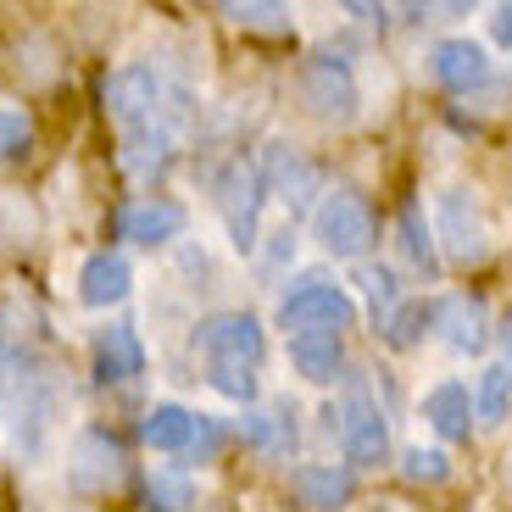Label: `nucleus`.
<instances>
[{"label":"nucleus","mask_w":512,"mask_h":512,"mask_svg":"<svg viewBox=\"0 0 512 512\" xmlns=\"http://www.w3.org/2000/svg\"><path fill=\"white\" fill-rule=\"evenodd\" d=\"M195 346L206 351L212 362H240V368H256L262 362V323L251 312H218V318H206L195 329Z\"/></svg>","instance_id":"6e6552de"},{"label":"nucleus","mask_w":512,"mask_h":512,"mask_svg":"<svg viewBox=\"0 0 512 512\" xmlns=\"http://www.w3.org/2000/svg\"><path fill=\"white\" fill-rule=\"evenodd\" d=\"M145 440H151L156 451H190L195 446V412L173 407V401L151 407V418H145Z\"/></svg>","instance_id":"412c9836"},{"label":"nucleus","mask_w":512,"mask_h":512,"mask_svg":"<svg viewBox=\"0 0 512 512\" xmlns=\"http://www.w3.org/2000/svg\"><path fill=\"white\" fill-rule=\"evenodd\" d=\"M357 290L368 295V307H373V323H390L396 318V307H401V284H396V273L390 268H379V262H362L357 268Z\"/></svg>","instance_id":"4be33fe9"},{"label":"nucleus","mask_w":512,"mask_h":512,"mask_svg":"<svg viewBox=\"0 0 512 512\" xmlns=\"http://www.w3.org/2000/svg\"><path fill=\"white\" fill-rule=\"evenodd\" d=\"M39 234V212L17 190H0V245H28Z\"/></svg>","instance_id":"a878e982"},{"label":"nucleus","mask_w":512,"mask_h":512,"mask_svg":"<svg viewBox=\"0 0 512 512\" xmlns=\"http://www.w3.org/2000/svg\"><path fill=\"white\" fill-rule=\"evenodd\" d=\"M312 234H318V245L329 256L357 262V256H368L373 240H379V218H373V206L362 201L357 190H334V195H323V201H318Z\"/></svg>","instance_id":"f03ea898"},{"label":"nucleus","mask_w":512,"mask_h":512,"mask_svg":"<svg viewBox=\"0 0 512 512\" xmlns=\"http://www.w3.org/2000/svg\"><path fill=\"white\" fill-rule=\"evenodd\" d=\"M6 373H12V362H6V346H0V390H6Z\"/></svg>","instance_id":"c9c22d12"},{"label":"nucleus","mask_w":512,"mask_h":512,"mask_svg":"<svg viewBox=\"0 0 512 512\" xmlns=\"http://www.w3.org/2000/svg\"><path fill=\"white\" fill-rule=\"evenodd\" d=\"M501 479H507V490H512V446H507V457H501Z\"/></svg>","instance_id":"f704fd0d"},{"label":"nucleus","mask_w":512,"mask_h":512,"mask_svg":"<svg viewBox=\"0 0 512 512\" xmlns=\"http://www.w3.org/2000/svg\"><path fill=\"white\" fill-rule=\"evenodd\" d=\"M423 323H435V312L423 307V301H401L396 318L384 323V340H390V346H412V340L423 334Z\"/></svg>","instance_id":"c756f323"},{"label":"nucleus","mask_w":512,"mask_h":512,"mask_svg":"<svg viewBox=\"0 0 512 512\" xmlns=\"http://www.w3.org/2000/svg\"><path fill=\"white\" fill-rule=\"evenodd\" d=\"M184 223H190V212H184L179 201H167V195H156V201H140V206H128L123 218H117V234L134 245H167V240H179Z\"/></svg>","instance_id":"ddd939ff"},{"label":"nucleus","mask_w":512,"mask_h":512,"mask_svg":"<svg viewBox=\"0 0 512 512\" xmlns=\"http://www.w3.org/2000/svg\"><path fill=\"white\" fill-rule=\"evenodd\" d=\"M507 407H512V368L507 362H496V368H485V379H479V423H507Z\"/></svg>","instance_id":"393cba45"},{"label":"nucleus","mask_w":512,"mask_h":512,"mask_svg":"<svg viewBox=\"0 0 512 512\" xmlns=\"http://www.w3.org/2000/svg\"><path fill=\"white\" fill-rule=\"evenodd\" d=\"M195 457H201V462H212V457H218V451H223V429H218V423H212V418H195Z\"/></svg>","instance_id":"2f4dec72"},{"label":"nucleus","mask_w":512,"mask_h":512,"mask_svg":"<svg viewBox=\"0 0 512 512\" xmlns=\"http://www.w3.org/2000/svg\"><path fill=\"white\" fill-rule=\"evenodd\" d=\"M501 351H507V368H512V318L501 323Z\"/></svg>","instance_id":"72a5a7b5"},{"label":"nucleus","mask_w":512,"mask_h":512,"mask_svg":"<svg viewBox=\"0 0 512 512\" xmlns=\"http://www.w3.org/2000/svg\"><path fill=\"white\" fill-rule=\"evenodd\" d=\"M329 418H340V446H346L351 468H379L390 457V423H384L379 401H373V390L362 379L346 384V401Z\"/></svg>","instance_id":"7ed1b4c3"},{"label":"nucleus","mask_w":512,"mask_h":512,"mask_svg":"<svg viewBox=\"0 0 512 512\" xmlns=\"http://www.w3.org/2000/svg\"><path fill=\"white\" fill-rule=\"evenodd\" d=\"M212 390L218 396H229V401H240V407H251L256 401V368H240V362H212Z\"/></svg>","instance_id":"bb28decb"},{"label":"nucleus","mask_w":512,"mask_h":512,"mask_svg":"<svg viewBox=\"0 0 512 512\" xmlns=\"http://www.w3.org/2000/svg\"><path fill=\"white\" fill-rule=\"evenodd\" d=\"M435 234L457 268H474L490 256V223L474 190H440L435 195Z\"/></svg>","instance_id":"20e7f679"},{"label":"nucleus","mask_w":512,"mask_h":512,"mask_svg":"<svg viewBox=\"0 0 512 512\" xmlns=\"http://www.w3.org/2000/svg\"><path fill=\"white\" fill-rule=\"evenodd\" d=\"M240 440L256 451L262 462H284L295 451V412L290 407H262L240 418Z\"/></svg>","instance_id":"dca6fc26"},{"label":"nucleus","mask_w":512,"mask_h":512,"mask_svg":"<svg viewBox=\"0 0 512 512\" xmlns=\"http://www.w3.org/2000/svg\"><path fill=\"white\" fill-rule=\"evenodd\" d=\"M401 251H407V262L418 273H429V279H435L440 273V256H435V234L423 229V218H418V206H407V212H401Z\"/></svg>","instance_id":"b1692460"},{"label":"nucleus","mask_w":512,"mask_h":512,"mask_svg":"<svg viewBox=\"0 0 512 512\" xmlns=\"http://www.w3.org/2000/svg\"><path fill=\"white\" fill-rule=\"evenodd\" d=\"M262 184H268L290 212H307L323 195V173L295 151V145H268V156H262Z\"/></svg>","instance_id":"9d476101"},{"label":"nucleus","mask_w":512,"mask_h":512,"mask_svg":"<svg viewBox=\"0 0 512 512\" xmlns=\"http://www.w3.org/2000/svg\"><path fill=\"white\" fill-rule=\"evenodd\" d=\"M218 17H229V23L240 28H284L290 23V6H268V0H251V6H218Z\"/></svg>","instance_id":"7c9ffc66"},{"label":"nucleus","mask_w":512,"mask_h":512,"mask_svg":"<svg viewBox=\"0 0 512 512\" xmlns=\"http://www.w3.org/2000/svg\"><path fill=\"white\" fill-rule=\"evenodd\" d=\"M162 101H167V90H162V78H156V67H123V73L106 78V112L123 128L156 123Z\"/></svg>","instance_id":"1a4fd4ad"},{"label":"nucleus","mask_w":512,"mask_h":512,"mask_svg":"<svg viewBox=\"0 0 512 512\" xmlns=\"http://www.w3.org/2000/svg\"><path fill=\"white\" fill-rule=\"evenodd\" d=\"M28 151H34V117L0 112V162H23Z\"/></svg>","instance_id":"cd10ccee"},{"label":"nucleus","mask_w":512,"mask_h":512,"mask_svg":"<svg viewBox=\"0 0 512 512\" xmlns=\"http://www.w3.org/2000/svg\"><path fill=\"white\" fill-rule=\"evenodd\" d=\"M301 101L323 123H351L357 117V78H351V67L340 56L318 51L301 62Z\"/></svg>","instance_id":"423d86ee"},{"label":"nucleus","mask_w":512,"mask_h":512,"mask_svg":"<svg viewBox=\"0 0 512 512\" xmlns=\"http://www.w3.org/2000/svg\"><path fill=\"white\" fill-rule=\"evenodd\" d=\"M140 368H145V351H140V340H134L128 323H112V329L95 334V373H101L106 384H112V379H134Z\"/></svg>","instance_id":"aec40b11"},{"label":"nucleus","mask_w":512,"mask_h":512,"mask_svg":"<svg viewBox=\"0 0 512 512\" xmlns=\"http://www.w3.org/2000/svg\"><path fill=\"white\" fill-rule=\"evenodd\" d=\"M401 474H407L412 485H446V479H451V457H446V451H423V446H412V451H407V462H401Z\"/></svg>","instance_id":"c85d7f7f"},{"label":"nucleus","mask_w":512,"mask_h":512,"mask_svg":"<svg viewBox=\"0 0 512 512\" xmlns=\"http://www.w3.org/2000/svg\"><path fill=\"white\" fill-rule=\"evenodd\" d=\"M423 418L435 423L440 440H468V423H474V401H468V390H462L457 379L435 384L429 396H423Z\"/></svg>","instance_id":"6ab92c4d"},{"label":"nucleus","mask_w":512,"mask_h":512,"mask_svg":"<svg viewBox=\"0 0 512 512\" xmlns=\"http://www.w3.org/2000/svg\"><path fill=\"white\" fill-rule=\"evenodd\" d=\"M490 34H496L501 45H512V6H496V17H490Z\"/></svg>","instance_id":"473e14b6"},{"label":"nucleus","mask_w":512,"mask_h":512,"mask_svg":"<svg viewBox=\"0 0 512 512\" xmlns=\"http://www.w3.org/2000/svg\"><path fill=\"white\" fill-rule=\"evenodd\" d=\"M357 323V301H351L340 284H329L323 273H307V279H295V290L279 301V329L290 334H346Z\"/></svg>","instance_id":"f257e3e1"},{"label":"nucleus","mask_w":512,"mask_h":512,"mask_svg":"<svg viewBox=\"0 0 512 512\" xmlns=\"http://www.w3.org/2000/svg\"><path fill=\"white\" fill-rule=\"evenodd\" d=\"M128 284H134L128 256L123 251H95L90 262H84V273H78V301H84V307H117L128 295Z\"/></svg>","instance_id":"2eb2a0df"},{"label":"nucleus","mask_w":512,"mask_h":512,"mask_svg":"<svg viewBox=\"0 0 512 512\" xmlns=\"http://www.w3.org/2000/svg\"><path fill=\"white\" fill-rule=\"evenodd\" d=\"M218 212L223 223H229V240L240 245V251H256V229H262V201H268V184H262V167H251L240 156V162H229L218 173Z\"/></svg>","instance_id":"39448f33"},{"label":"nucleus","mask_w":512,"mask_h":512,"mask_svg":"<svg viewBox=\"0 0 512 512\" xmlns=\"http://www.w3.org/2000/svg\"><path fill=\"white\" fill-rule=\"evenodd\" d=\"M290 362H295V373L307 384H334L340 379V368H346V340L340 334H295L290 340Z\"/></svg>","instance_id":"f3484780"},{"label":"nucleus","mask_w":512,"mask_h":512,"mask_svg":"<svg viewBox=\"0 0 512 512\" xmlns=\"http://www.w3.org/2000/svg\"><path fill=\"white\" fill-rule=\"evenodd\" d=\"M145 501H151L156 512H184L195 501V485H190V474H179V468H151Z\"/></svg>","instance_id":"5701e85b"},{"label":"nucleus","mask_w":512,"mask_h":512,"mask_svg":"<svg viewBox=\"0 0 512 512\" xmlns=\"http://www.w3.org/2000/svg\"><path fill=\"white\" fill-rule=\"evenodd\" d=\"M435 323H440V340L451 351H468V357L485 351V340H490V312L479 295H446L435 307Z\"/></svg>","instance_id":"f8f14e48"},{"label":"nucleus","mask_w":512,"mask_h":512,"mask_svg":"<svg viewBox=\"0 0 512 512\" xmlns=\"http://www.w3.org/2000/svg\"><path fill=\"white\" fill-rule=\"evenodd\" d=\"M435 78L446 84V90H457V95L490 84L485 45H474V39H440V45H435Z\"/></svg>","instance_id":"4468645a"},{"label":"nucleus","mask_w":512,"mask_h":512,"mask_svg":"<svg viewBox=\"0 0 512 512\" xmlns=\"http://www.w3.org/2000/svg\"><path fill=\"white\" fill-rule=\"evenodd\" d=\"M117 479H123V446L112 435H101V429H84L73 440V451H67V485L78 496H106Z\"/></svg>","instance_id":"0eeeda50"},{"label":"nucleus","mask_w":512,"mask_h":512,"mask_svg":"<svg viewBox=\"0 0 512 512\" xmlns=\"http://www.w3.org/2000/svg\"><path fill=\"white\" fill-rule=\"evenodd\" d=\"M290 496H295V507H307V512H340V507H351V496H357V479H351V468L301 462V468L290 474Z\"/></svg>","instance_id":"9b49d317"},{"label":"nucleus","mask_w":512,"mask_h":512,"mask_svg":"<svg viewBox=\"0 0 512 512\" xmlns=\"http://www.w3.org/2000/svg\"><path fill=\"white\" fill-rule=\"evenodd\" d=\"M123 167L128 173H140V179H156L173 167V128L156 117V123H140L123 134Z\"/></svg>","instance_id":"a211bd4d"}]
</instances>
